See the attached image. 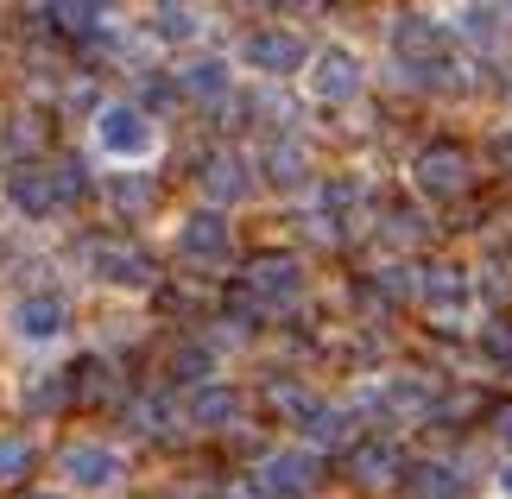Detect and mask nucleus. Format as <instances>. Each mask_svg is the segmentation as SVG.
<instances>
[{
    "mask_svg": "<svg viewBox=\"0 0 512 499\" xmlns=\"http://www.w3.org/2000/svg\"><path fill=\"white\" fill-rule=\"evenodd\" d=\"M76 196H89V177L76 158H57V165H19L7 177V203L26 215V222H51L57 209H70Z\"/></svg>",
    "mask_w": 512,
    "mask_h": 499,
    "instance_id": "obj_1",
    "label": "nucleus"
},
{
    "mask_svg": "<svg viewBox=\"0 0 512 499\" xmlns=\"http://www.w3.org/2000/svg\"><path fill=\"white\" fill-rule=\"evenodd\" d=\"M89 139L108 165H152L159 158V127L140 102H102L89 121Z\"/></svg>",
    "mask_w": 512,
    "mask_h": 499,
    "instance_id": "obj_2",
    "label": "nucleus"
},
{
    "mask_svg": "<svg viewBox=\"0 0 512 499\" xmlns=\"http://www.w3.org/2000/svg\"><path fill=\"white\" fill-rule=\"evenodd\" d=\"M7 335L19 348H57L70 335V304L57 291H19L7 304Z\"/></svg>",
    "mask_w": 512,
    "mask_h": 499,
    "instance_id": "obj_3",
    "label": "nucleus"
},
{
    "mask_svg": "<svg viewBox=\"0 0 512 499\" xmlns=\"http://www.w3.org/2000/svg\"><path fill=\"white\" fill-rule=\"evenodd\" d=\"M57 474H64L70 493H114L127 481V462H121V449H108V443H70L57 455Z\"/></svg>",
    "mask_w": 512,
    "mask_h": 499,
    "instance_id": "obj_4",
    "label": "nucleus"
},
{
    "mask_svg": "<svg viewBox=\"0 0 512 499\" xmlns=\"http://www.w3.org/2000/svg\"><path fill=\"white\" fill-rule=\"evenodd\" d=\"M83 259H89V272L102 278V285H114V291H152V278H159L152 253L133 247V241H89Z\"/></svg>",
    "mask_w": 512,
    "mask_h": 499,
    "instance_id": "obj_5",
    "label": "nucleus"
},
{
    "mask_svg": "<svg viewBox=\"0 0 512 499\" xmlns=\"http://www.w3.org/2000/svg\"><path fill=\"white\" fill-rule=\"evenodd\" d=\"M361 83H367V70H361V57H354L348 45H323L317 57H310V70H304V89L317 95V102H329V108L354 102Z\"/></svg>",
    "mask_w": 512,
    "mask_h": 499,
    "instance_id": "obj_6",
    "label": "nucleus"
},
{
    "mask_svg": "<svg viewBox=\"0 0 512 499\" xmlns=\"http://www.w3.org/2000/svg\"><path fill=\"white\" fill-rule=\"evenodd\" d=\"M241 64H247V70H260V76H291V70H304V64H310V51H304V38H298V32H285V26H260V32H247Z\"/></svg>",
    "mask_w": 512,
    "mask_h": 499,
    "instance_id": "obj_7",
    "label": "nucleus"
},
{
    "mask_svg": "<svg viewBox=\"0 0 512 499\" xmlns=\"http://www.w3.org/2000/svg\"><path fill=\"white\" fill-rule=\"evenodd\" d=\"M177 253L190 259V266H228L234 253V234L222 222V209H196L184 228H177Z\"/></svg>",
    "mask_w": 512,
    "mask_h": 499,
    "instance_id": "obj_8",
    "label": "nucleus"
},
{
    "mask_svg": "<svg viewBox=\"0 0 512 499\" xmlns=\"http://www.w3.org/2000/svg\"><path fill=\"white\" fill-rule=\"evenodd\" d=\"M418 291H424V310L437 316V323H468V310H475V285H468V272H456V266H430Z\"/></svg>",
    "mask_w": 512,
    "mask_h": 499,
    "instance_id": "obj_9",
    "label": "nucleus"
},
{
    "mask_svg": "<svg viewBox=\"0 0 512 499\" xmlns=\"http://www.w3.org/2000/svg\"><path fill=\"white\" fill-rule=\"evenodd\" d=\"M411 177H418L424 196H462V190H468V152H462V146H443V139H437V146L418 152Z\"/></svg>",
    "mask_w": 512,
    "mask_h": 499,
    "instance_id": "obj_10",
    "label": "nucleus"
},
{
    "mask_svg": "<svg viewBox=\"0 0 512 499\" xmlns=\"http://www.w3.org/2000/svg\"><path fill=\"white\" fill-rule=\"evenodd\" d=\"M247 291L253 304H291V297H304V266L291 253H266L247 266Z\"/></svg>",
    "mask_w": 512,
    "mask_h": 499,
    "instance_id": "obj_11",
    "label": "nucleus"
},
{
    "mask_svg": "<svg viewBox=\"0 0 512 499\" xmlns=\"http://www.w3.org/2000/svg\"><path fill=\"white\" fill-rule=\"evenodd\" d=\"M317 487V455L310 449H279L260 462V493H279V499H298Z\"/></svg>",
    "mask_w": 512,
    "mask_h": 499,
    "instance_id": "obj_12",
    "label": "nucleus"
},
{
    "mask_svg": "<svg viewBox=\"0 0 512 499\" xmlns=\"http://www.w3.org/2000/svg\"><path fill=\"white\" fill-rule=\"evenodd\" d=\"M247 190H253V177H247L241 152H209L203 158V196L209 203H241Z\"/></svg>",
    "mask_w": 512,
    "mask_h": 499,
    "instance_id": "obj_13",
    "label": "nucleus"
},
{
    "mask_svg": "<svg viewBox=\"0 0 512 499\" xmlns=\"http://www.w3.org/2000/svg\"><path fill=\"white\" fill-rule=\"evenodd\" d=\"M234 417H241V392L234 386H215V379L196 386V398H190V424L196 430H228Z\"/></svg>",
    "mask_w": 512,
    "mask_h": 499,
    "instance_id": "obj_14",
    "label": "nucleus"
},
{
    "mask_svg": "<svg viewBox=\"0 0 512 499\" xmlns=\"http://www.w3.org/2000/svg\"><path fill=\"white\" fill-rule=\"evenodd\" d=\"M266 177L279 190H304L310 184V158H304L298 139H272V146H266Z\"/></svg>",
    "mask_w": 512,
    "mask_h": 499,
    "instance_id": "obj_15",
    "label": "nucleus"
},
{
    "mask_svg": "<svg viewBox=\"0 0 512 499\" xmlns=\"http://www.w3.org/2000/svg\"><path fill=\"white\" fill-rule=\"evenodd\" d=\"M348 424H354V417H348L342 405H323V398H317V405H310V411L298 417V430H304L317 449H336V443H348Z\"/></svg>",
    "mask_w": 512,
    "mask_h": 499,
    "instance_id": "obj_16",
    "label": "nucleus"
},
{
    "mask_svg": "<svg viewBox=\"0 0 512 499\" xmlns=\"http://www.w3.org/2000/svg\"><path fill=\"white\" fill-rule=\"evenodd\" d=\"M399 449H392V443H361V449H354V481H361V487H386V481H399Z\"/></svg>",
    "mask_w": 512,
    "mask_h": 499,
    "instance_id": "obj_17",
    "label": "nucleus"
},
{
    "mask_svg": "<svg viewBox=\"0 0 512 499\" xmlns=\"http://www.w3.org/2000/svg\"><path fill=\"white\" fill-rule=\"evenodd\" d=\"M228 83H234V76H228L222 57H196V64L177 76V89H184V95H203V102H222Z\"/></svg>",
    "mask_w": 512,
    "mask_h": 499,
    "instance_id": "obj_18",
    "label": "nucleus"
},
{
    "mask_svg": "<svg viewBox=\"0 0 512 499\" xmlns=\"http://www.w3.org/2000/svg\"><path fill=\"white\" fill-rule=\"evenodd\" d=\"M196 32H203V13L196 7H159L152 13V38H165V45H190Z\"/></svg>",
    "mask_w": 512,
    "mask_h": 499,
    "instance_id": "obj_19",
    "label": "nucleus"
},
{
    "mask_svg": "<svg viewBox=\"0 0 512 499\" xmlns=\"http://www.w3.org/2000/svg\"><path fill=\"white\" fill-rule=\"evenodd\" d=\"M411 487H418V499H462V474L449 462H424L411 468Z\"/></svg>",
    "mask_w": 512,
    "mask_h": 499,
    "instance_id": "obj_20",
    "label": "nucleus"
},
{
    "mask_svg": "<svg viewBox=\"0 0 512 499\" xmlns=\"http://www.w3.org/2000/svg\"><path fill=\"white\" fill-rule=\"evenodd\" d=\"M32 462H38L32 436H0V481H26Z\"/></svg>",
    "mask_w": 512,
    "mask_h": 499,
    "instance_id": "obj_21",
    "label": "nucleus"
},
{
    "mask_svg": "<svg viewBox=\"0 0 512 499\" xmlns=\"http://www.w3.org/2000/svg\"><path fill=\"white\" fill-rule=\"evenodd\" d=\"M38 19H51L57 32H95L108 26V7H38Z\"/></svg>",
    "mask_w": 512,
    "mask_h": 499,
    "instance_id": "obj_22",
    "label": "nucleus"
},
{
    "mask_svg": "<svg viewBox=\"0 0 512 499\" xmlns=\"http://www.w3.org/2000/svg\"><path fill=\"white\" fill-rule=\"evenodd\" d=\"M500 19H506L500 7H462L456 26H462L468 38H481V45H494V38H500Z\"/></svg>",
    "mask_w": 512,
    "mask_h": 499,
    "instance_id": "obj_23",
    "label": "nucleus"
},
{
    "mask_svg": "<svg viewBox=\"0 0 512 499\" xmlns=\"http://www.w3.org/2000/svg\"><path fill=\"white\" fill-rule=\"evenodd\" d=\"M215 361H209V348H184V354H177V361H171V373L177 379H203ZM203 386H209V379H203Z\"/></svg>",
    "mask_w": 512,
    "mask_h": 499,
    "instance_id": "obj_24",
    "label": "nucleus"
},
{
    "mask_svg": "<svg viewBox=\"0 0 512 499\" xmlns=\"http://www.w3.org/2000/svg\"><path fill=\"white\" fill-rule=\"evenodd\" d=\"M133 430H165V398H146V405H133Z\"/></svg>",
    "mask_w": 512,
    "mask_h": 499,
    "instance_id": "obj_25",
    "label": "nucleus"
},
{
    "mask_svg": "<svg viewBox=\"0 0 512 499\" xmlns=\"http://www.w3.org/2000/svg\"><path fill=\"white\" fill-rule=\"evenodd\" d=\"M146 184H127V177H121V184H114V203H121V209H146Z\"/></svg>",
    "mask_w": 512,
    "mask_h": 499,
    "instance_id": "obj_26",
    "label": "nucleus"
},
{
    "mask_svg": "<svg viewBox=\"0 0 512 499\" xmlns=\"http://www.w3.org/2000/svg\"><path fill=\"white\" fill-rule=\"evenodd\" d=\"M494 430H500L506 443H512V405H500V411H494Z\"/></svg>",
    "mask_w": 512,
    "mask_h": 499,
    "instance_id": "obj_27",
    "label": "nucleus"
},
{
    "mask_svg": "<svg viewBox=\"0 0 512 499\" xmlns=\"http://www.w3.org/2000/svg\"><path fill=\"white\" fill-rule=\"evenodd\" d=\"M500 487H506V499H512V468H506V474H500Z\"/></svg>",
    "mask_w": 512,
    "mask_h": 499,
    "instance_id": "obj_28",
    "label": "nucleus"
},
{
    "mask_svg": "<svg viewBox=\"0 0 512 499\" xmlns=\"http://www.w3.org/2000/svg\"><path fill=\"white\" fill-rule=\"evenodd\" d=\"M32 499H57V493H32Z\"/></svg>",
    "mask_w": 512,
    "mask_h": 499,
    "instance_id": "obj_29",
    "label": "nucleus"
},
{
    "mask_svg": "<svg viewBox=\"0 0 512 499\" xmlns=\"http://www.w3.org/2000/svg\"><path fill=\"white\" fill-rule=\"evenodd\" d=\"M506 361H512V354H506Z\"/></svg>",
    "mask_w": 512,
    "mask_h": 499,
    "instance_id": "obj_30",
    "label": "nucleus"
}]
</instances>
